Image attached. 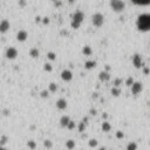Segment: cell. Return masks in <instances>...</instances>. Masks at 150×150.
Listing matches in <instances>:
<instances>
[{
	"mask_svg": "<svg viewBox=\"0 0 150 150\" xmlns=\"http://www.w3.org/2000/svg\"><path fill=\"white\" fill-rule=\"evenodd\" d=\"M136 27L139 32H149L150 31V14L144 13L138 15L137 21H136Z\"/></svg>",
	"mask_w": 150,
	"mask_h": 150,
	"instance_id": "6da1fadb",
	"label": "cell"
},
{
	"mask_svg": "<svg viewBox=\"0 0 150 150\" xmlns=\"http://www.w3.org/2000/svg\"><path fill=\"white\" fill-rule=\"evenodd\" d=\"M83 19H85V14H83L81 11L75 12V13L72 15V22H71L72 28L77 29L80 26H81V24L83 22Z\"/></svg>",
	"mask_w": 150,
	"mask_h": 150,
	"instance_id": "7a4b0ae2",
	"label": "cell"
},
{
	"mask_svg": "<svg viewBox=\"0 0 150 150\" xmlns=\"http://www.w3.org/2000/svg\"><path fill=\"white\" fill-rule=\"evenodd\" d=\"M110 7L114 12L116 13H121L124 11L126 8V4L123 0H110Z\"/></svg>",
	"mask_w": 150,
	"mask_h": 150,
	"instance_id": "3957f363",
	"label": "cell"
},
{
	"mask_svg": "<svg viewBox=\"0 0 150 150\" xmlns=\"http://www.w3.org/2000/svg\"><path fill=\"white\" fill-rule=\"evenodd\" d=\"M92 22L95 27H101L104 22V17L103 14L101 13H95L93 17H92Z\"/></svg>",
	"mask_w": 150,
	"mask_h": 150,
	"instance_id": "277c9868",
	"label": "cell"
},
{
	"mask_svg": "<svg viewBox=\"0 0 150 150\" xmlns=\"http://www.w3.org/2000/svg\"><path fill=\"white\" fill-rule=\"evenodd\" d=\"M133 63H134L135 68H137V69L143 68L144 67V60H143V57L139 54H135L133 56Z\"/></svg>",
	"mask_w": 150,
	"mask_h": 150,
	"instance_id": "5b68a950",
	"label": "cell"
},
{
	"mask_svg": "<svg viewBox=\"0 0 150 150\" xmlns=\"http://www.w3.org/2000/svg\"><path fill=\"white\" fill-rule=\"evenodd\" d=\"M18 56V51L14 47H9L6 49V57L8 60H14Z\"/></svg>",
	"mask_w": 150,
	"mask_h": 150,
	"instance_id": "8992f818",
	"label": "cell"
},
{
	"mask_svg": "<svg viewBox=\"0 0 150 150\" xmlns=\"http://www.w3.org/2000/svg\"><path fill=\"white\" fill-rule=\"evenodd\" d=\"M143 91V85L141 82H134V85L131 86V93L134 95H138Z\"/></svg>",
	"mask_w": 150,
	"mask_h": 150,
	"instance_id": "52a82bcc",
	"label": "cell"
},
{
	"mask_svg": "<svg viewBox=\"0 0 150 150\" xmlns=\"http://www.w3.org/2000/svg\"><path fill=\"white\" fill-rule=\"evenodd\" d=\"M61 79L63 80V81H66V82L72 81V79H73L72 72L68 71V69H65V71H62V73H61Z\"/></svg>",
	"mask_w": 150,
	"mask_h": 150,
	"instance_id": "ba28073f",
	"label": "cell"
},
{
	"mask_svg": "<svg viewBox=\"0 0 150 150\" xmlns=\"http://www.w3.org/2000/svg\"><path fill=\"white\" fill-rule=\"evenodd\" d=\"M27 38H28V34H27L26 31H19L18 34H17V40H18V41H20V42L26 41Z\"/></svg>",
	"mask_w": 150,
	"mask_h": 150,
	"instance_id": "9c48e42d",
	"label": "cell"
},
{
	"mask_svg": "<svg viewBox=\"0 0 150 150\" xmlns=\"http://www.w3.org/2000/svg\"><path fill=\"white\" fill-rule=\"evenodd\" d=\"M9 27H11V25H9V21H7V20H3L1 21V24H0V32L1 33H6L8 29H9Z\"/></svg>",
	"mask_w": 150,
	"mask_h": 150,
	"instance_id": "30bf717a",
	"label": "cell"
},
{
	"mask_svg": "<svg viewBox=\"0 0 150 150\" xmlns=\"http://www.w3.org/2000/svg\"><path fill=\"white\" fill-rule=\"evenodd\" d=\"M56 108L60 109V110H63V109L67 108V101L65 98H59L56 101Z\"/></svg>",
	"mask_w": 150,
	"mask_h": 150,
	"instance_id": "8fae6325",
	"label": "cell"
},
{
	"mask_svg": "<svg viewBox=\"0 0 150 150\" xmlns=\"http://www.w3.org/2000/svg\"><path fill=\"white\" fill-rule=\"evenodd\" d=\"M98 79H100V81H102V82H108L109 80H110V75H109L108 72H101L98 74Z\"/></svg>",
	"mask_w": 150,
	"mask_h": 150,
	"instance_id": "7c38bea8",
	"label": "cell"
},
{
	"mask_svg": "<svg viewBox=\"0 0 150 150\" xmlns=\"http://www.w3.org/2000/svg\"><path fill=\"white\" fill-rule=\"evenodd\" d=\"M69 122H71V118H69V116H67V115H63L61 118H60V124H61V127H63V128H67Z\"/></svg>",
	"mask_w": 150,
	"mask_h": 150,
	"instance_id": "4fadbf2b",
	"label": "cell"
},
{
	"mask_svg": "<svg viewBox=\"0 0 150 150\" xmlns=\"http://www.w3.org/2000/svg\"><path fill=\"white\" fill-rule=\"evenodd\" d=\"M133 4L137 6H148L150 5V0H131Z\"/></svg>",
	"mask_w": 150,
	"mask_h": 150,
	"instance_id": "5bb4252c",
	"label": "cell"
},
{
	"mask_svg": "<svg viewBox=\"0 0 150 150\" xmlns=\"http://www.w3.org/2000/svg\"><path fill=\"white\" fill-rule=\"evenodd\" d=\"M85 67H86V69H93L96 67V62L93 61V60H89V61H86Z\"/></svg>",
	"mask_w": 150,
	"mask_h": 150,
	"instance_id": "9a60e30c",
	"label": "cell"
},
{
	"mask_svg": "<svg viewBox=\"0 0 150 150\" xmlns=\"http://www.w3.org/2000/svg\"><path fill=\"white\" fill-rule=\"evenodd\" d=\"M29 55H31L33 59H38L39 55H40V53H39V51H38V48H32L31 51H29Z\"/></svg>",
	"mask_w": 150,
	"mask_h": 150,
	"instance_id": "2e32d148",
	"label": "cell"
},
{
	"mask_svg": "<svg viewBox=\"0 0 150 150\" xmlns=\"http://www.w3.org/2000/svg\"><path fill=\"white\" fill-rule=\"evenodd\" d=\"M110 129H112V126L109 124L107 121H104L103 123H102V130L104 131V133H108V131H110Z\"/></svg>",
	"mask_w": 150,
	"mask_h": 150,
	"instance_id": "e0dca14e",
	"label": "cell"
},
{
	"mask_svg": "<svg viewBox=\"0 0 150 150\" xmlns=\"http://www.w3.org/2000/svg\"><path fill=\"white\" fill-rule=\"evenodd\" d=\"M120 94H121V89H120L118 87H114V88H112V95L113 96H115V97H117Z\"/></svg>",
	"mask_w": 150,
	"mask_h": 150,
	"instance_id": "ac0fdd59",
	"label": "cell"
},
{
	"mask_svg": "<svg viewBox=\"0 0 150 150\" xmlns=\"http://www.w3.org/2000/svg\"><path fill=\"white\" fill-rule=\"evenodd\" d=\"M82 53L85 54V55H92V53H93V51H92V48L89 47V46H85L83 47V49H82Z\"/></svg>",
	"mask_w": 150,
	"mask_h": 150,
	"instance_id": "d6986e66",
	"label": "cell"
},
{
	"mask_svg": "<svg viewBox=\"0 0 150 150\" xmlns=\"http://www.w3.org/2000/svg\"><path fill=\"white\" fill-rule=\"evenodd\" d=\"M66 148H68V149L75 148V142L73 141V139H68V141L66 142Z\"/></svg>",
	"mask_w": 150,
	"mask_h": 150,
	"instance_id": "ffe728a7",
	"label": "cell"
},
{
	"mask_svg": "<svg viewBox=\"0 0 150 150\" xmlns=\"http://www.w3.org/2000/svg\"><path fill=\"white\" fill-rule=\"evenodd\" d=\"M59 89V87H57V85L56 83H54V82H52V83H49V92H52V93H54V92H56Z\"/></svg>",
	"mask_w": 150,
	"mask_h": 150,
	"instance_id": "44dd1931",
	"label": "cell"
},
{
	"mask_svg": "<svg viewBox=\"0 0 150 150\" xmlns=\"http://www.w3.org/2000/svg\"><path fill=\"white\" fill-rule=\"evenodd\" d=\"M7 139H8V138H7V136H6V135H3V136H1V138H0V145L4 147V145L7 143Z\"/></svg>",
	"mask_w": 150,
	"mask_h": 150,
	"instance_id": "7402d4cb",
	"label": "cell"
},
{
	"mask_svg": "<svg viewBox=\"0 0 150 150\" xmlns=\"http://www.w3.org/2000/svg\"><path fill=\"white\" fill-rule=\"evenodd\" d=\"M134 82H135V81H134V79H133L131 76H129V77L127 79V81H126V85H127L128 87H131V86L134 85Z\"/></svg>",
	"mask_w": 150,
	"mask_h": 150,
	"instance_id": "603a6c76",
	"label": "cell"
},
{
	"mask_svg": "<svg viewBox=\"0 0 150 150\" xmlns=\"http://www.w3.org/2000/svg\"><path fill=\"white\" fill-rule=\"evenodd\" d=\"M127 149H128V150H136V149H137V144L134 143V142H131V143H129V144L127 145Z\"/></svg>",
	"mask_w": 150,
	"mask_h": 150,
	"instance_id": "cb8c5ba5",
	"label": "cell"
},
{
	"mask_svg": "<svg viewBox=\"0 0 150 150\" xmlns=\"http://www.w3.org/2000/svg\"><path fill=\"white\" fill-rule=\"evenodd\" d=\"M89 147H91V148H96L97 147V141L95 138H93V139L89 141Z\"/></svg>",
	"mask_w": 150,
	"mask_h": 150,
	"instance_id": "d4e9b609",
	"label": "cell"
},
{
	"mask_svg": "<svg viewBox=\"0 0 150 150\" xmlns=\"http://www.w3.org/2000/svg\"><path fill=\"white\" fill-rule=\"evenodd\" d=\"M27 147H28L29 149H35V148H36V144H35L34 141H28V142H27Z\"/></svg>",
	"mask_w": 150,
	"mask_h": 150,
	"instance_id": "484cf974",
	"label": "cell"
},
{
	"mask_svg": "<svg viewBox=\"0 0 150 150\" xmlns=\"http://www.w3.org/2000/svg\"><path fill=\"white\" fill-rule=\"evenodd\" d=\"M47 57H48L49 60H55V59H56V54H55L54 52H49V53L47 54Z\"/></svg>",
	"mask_w": 150,
	"mask_h": 150,
	"instance_id": "4316f807",
	"label": "cell"
},
{
	"mask_svg": "<svg viewBox=\"0 0 150 150\" xmlns=\"http://www.w3.org/2000/svg\"><path fill=\"white\" fill-rule=\"evenodd\" d=\"M85 129H86V122H81V123H80V126H79V131L80 133H82L83 130H85Z\"/></svg>",
	"mask_w": 150,
	"mask_h": 150,
	"instance_id": "83f0119b",
	"label": "cell"
},
{
	"mask_svg": "<svg viewBox=\"0 0 150 150\" xmlns=\"http://www.w3.org/2000/svg\"><path fill=\"white\" fill-rule=\"evenodd\" d=\"M45 71L46 72H52L53 71V68H52V65L51 63H45Z\"/></svg>",
	"mask_w": 150,
	"mask_h": 150,
	"instance_id": "f1b7e54d",
	"label": "cell"
},
{
	"mask_svg": "<svg viewBox=\"0 0 150 150\" xmlns=\"http://www.w3.org/2000/svg\"><path fill=\"white\" fill-rule=\"evenodd\" d=\"M44 145L46 147V148H52L53 147V144H52V142L49 141V139H46V141L44 142Z\"/></svg>",
	"mask_w": 150,
	"mask_h": 150,
	"instance_id": "f546056e",
	"label": "cell"
},
{
	"mask_svg": "<svg viewBox=\"0 0 150 150\" xmlns=\"http://www.w3.org/2000/svg\"><path fill=\"white\" fill-rule=\"evenodd\" d=\"M67 128H68V129H71V130H72V129H74V128H75V122L71 120V122H69V124H68Z\"/></svg>",
	"mask_w": 150,
	"mask_h": 150,
	"instance_id": "4dcf8cb0",
	"label": "cell"
},
{
	"mask_svg": "<svg viewBox=\"0 0 150 150\" xmlns=\"http://www.w3.org/2000/svg\"><path fill=\"white\" fill-rule=\"evenodd\" d=\"M121 83H122V80H121V79H116L115 81H114V85H115L116 87H118V86L121 85Z\"/></svg>",
	"mask_w": 150,
	"mask_h": 150,
	"instance_id": "1f68e13d",
	"label": "cell"
},
{
	"mask_svg": "<svg viewBox=\"0 0 150 150\" xmlns=\"http://www.w3.org/2000/svg\"><path fill=\"white\" fill-rule=\"evenodd\" d=\"M116 137H117V138H123V137H124V134H123L122 131H117V133H116Z\"/></svg>",
	"mask_w": 150,
	"mask_h": 150,
	"instance_id": "d6a6232c",
	"label": "cell"
},
{
	"mask_svg": "<svg viewBox=\"0 0 150 150\" xmlns=\"http://www.w3.org/2000/svg\"><path fill=\"white\" fill-rule=\"evenodd\" d=\"M41 97H44V98L48 97V92H47V91H42V92H41Z\"/></svg>",
	"mask_w": 150,
	"mask_h": 150,
	"instance_id": "836d02e7",
	"label": "cell"
},
{
	"mask_svg": "<svg viewBox=\"0 0 150 150\" xmlns=\"http://www.w3.org/2000/svg\"><path fill=\"white\" fill-rule=\"evenodd\" d=\"M42 22H44L45 25H48V24H49V19H48V18H44V20H42Z\"/></svg>",
	"mask_w": 150,
	"mask_h": 150,
	"instance_id": "e575fe53",
	"label": "cell"
},
{
	"mask_svg": "<svg viewBox=\"0 0 150 150\" xmlns=\"http://www.w3.org/2000/svg\"><path fill=\"white\" fill-rule=\"evenodd\" d=\"M91 114L94 115V116L96 115V110H95V109H91Z\"/></svg>",
	"mask_w": 150,
	"mask_h": 150,
	"instance_id": "d590c367",
	"label": "cell"
},
{
	"mask_svg": "<svg viewBox=\"0 0 150 150\" xmlns=\"http://www.w3.org/2000/svg\"><path fill=\"white\" fill-rule=\"evenodd\" d=\"M35 21H36V22H40V21H41V18H40V17H36V18H35Z\"/></svg>",
	"mask_w": 150,
	"mask_h": 150,
	"instance_id": "8d00e7d4",
	"label": "cell"
},
{
	"mask_svg": "<svg viewBox=\"0 0 150 150\" xmlns=\"http://www.w3.org/2000/svg\"><path fill=\"white\" fill-rule=\"evenodd\" d=\"M25 0H20V5H21V6H25Z\"/></svg>",
	"mask_w": 150,
	"mask_h": 150,
	"instance_id": "74e56055",
	"label": "cell"
},
{
	"mask_svg": "<svg viewBox=\"0 0 150 150\" xmlns=\"http://www.w3.org/2000/svg\"><path fill=\"white\" fill-rule=\"evenodd\" d=\"M144 73H145V74L149 73V69H148V68H144Z\"/></svg>",
	"mask_w": 150,
	"mask_h": 150,
	"instance_id": "f35d334b",
	"label": "cell"
},
{
	"mask_svg": "<svg viewBox=\"0 0 150 150\" xmlns=\"http://www.w3.org/2000/svg\"><path fill=\"white\" fill-rule=\"evenodd\" d=\"M4 115H6V116L9 115V114H8V110H4Z\"/></svg>",
	"mask_w": 150,
	"mask_h": 150,
	"instance_id": "ab89813d",
	"label": "cell"
},
{
	"mask_svg": "<svg viewBox=\"0 0 150 150\" xmlns=\"http://www.w3.org/2000/svg\"><path fill=\"white\" fill-rule=\"evenodd\" d=\"M107 117H108V115H107V114H103V115H102V118H104V120H106Z\"/></svg>",
	"mask_w": 150,
	"mask_h": 150,
	"instance_id": "60d3db41",
	"label": "cell"
},
{
	"mask_svg": "<svg viewBox=\"0 0 150 150\" xmlns=\"http://www.w3.org/2000/svg\"><path fill=\"white\" fill-rule=\"evenodd\" d=\"M69 4H74V0H69Z\"/></svg>",
	"mask_w": 150,
	"mask_h": 150,
	"instance_id": "b9f144b4",
	"label": "cell"
},
{
	"mask_svg": "<svg viewBox=\"0 0 150 150\" xmlns=\"http://www.w3.org/2000/svg\"><path fill=\"white\" fill-rule=\"evenodd\" d=\"M53 1H59V0H53Z\"/></svg>",
	"mask_w": 150,
	"mask_h": 150,
	"instance_id": "7bdbcfd3",
	"label": "cell"
}]
</instances>
